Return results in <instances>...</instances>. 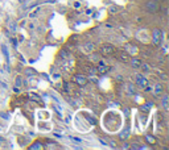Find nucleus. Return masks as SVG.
I'll use <instances>...</instances> for the list:
<instances>
[{
	"label": "nucleus",
	"mask_w": 169,
	"mask_h": 150,
	"mask_svg": "<svg viewBox=\"0 0 169 150\" xmlns=\"http://www.w3.org/2000/svg\"><path fill=\"white\" fill-rule=\"evenodd\" d=\"M152 41L156 46H160L161 42H162V30L160 28H155L153 29V33H152Z\"/></svg>",
	"instance_id": "1"
},
{
	"label": "nucleus",
	"mask_w": 169,
	"mask_h": 150,
	"mask_svg": "<svg viewBox=\"0 0 169 150\" xmlns=\"http://www.w3.org/2000/svg\"><path fill=\"white\" fill-rule=\"evenodd\" d=\"M135 82H136V84H137L139 88H141V90L147 88V86H148V79L144 75H141V74H136L135 75Z\"/></svg>",
	"instance_id": "2"
},
{
	"label": "nucleus",
	"mask_w": 169,
	"mask_h": 150,
	"mask_svg": "<svg viewBox=\"0 0 169 150\" xmlns=\"http://www.w3.org/2000/svg\"><path fill=\"white\" fill-rule=\"evenodd\" d=\"M114 53H115V47L112 45H110V43H106V45H103L101 47V54L103 57H110L114 54Z\"/></svg>",
	"instance_id": "3"
},
{
	"label": "nucleus",
	"mask_w": 169,
	"mask_h": 150,
	"mask_svg": "<svg viewBox=\"0 0 169 150\" xmlns=\"http://www.w3.org/2000/svg\"><path fill=\"white\" fill-rule=\"evenodd\" d=\"M145 8L150 13H156V12H158V9H160V6H158V3L155 2V0H151V2H148L145 4Z\"/></svg>",
	"instance_id": "4"
},
{
	"label": "nucleus",
	"mask_w": 169,
	"mask_h": 150,
	"mask_svg": "<svg viewBox=\"0 0 169 150\" xmlns=\"http://www.w3.org/2000/svg\"><path fill=\"white\" fill-rule=\"evenodd\" d=\"M73 82L76 84H78V86H86V83H87V78L84 75H81V74H77V75H74L73 76Z\"/></svg>",
	"instance_id": "5"
},
{
	"label": "nucleus",
	"mask_w": 169,
	"mask_h": 150,
	"mask_svg": "<svg viewBox=\"0 0 169 150\" xmlns=\"http://www.w3.org/2000/svg\"><path fill=\"white\" fill-rule=\"evenodd\" d=\"M94 49H95V45H94L93 42H86V43H84V45L82 46V51L86 53V54H90V53H93Z\"/></svg>",
	"instance_id": "6"
},
{
	"label": "nucleus",
	"mask_w": 169,
	"mask_h": 150,
	"mask_svg": "<svg viewBox=\"0 0 169 150\" xmlns=\"http://www.w3.org/2000/svg\"><path fill=\"white\" fill-rule=\"evenodd\" d=\"M107 69H108V67H107V65H106V62H104V61H99V62H98L97 70H98L99 74H106Z\"/></svg>",
	"instance_id": "7"
},
{
	"label": "nucleus",
	"mask_w": 169,
	"mask_h": 150,
	"mask_svg": "<svg viewBox=\"0 0 169 150\" xmlns=\"http://www.w3.org/2000/svg\"><path fill=\"white\" fill-rule=\"evenodd\" d=\"M162 84L161 83H156L155 86H153V92H155V95H160L162 94Z\"/></svg>",
	"instance_id": "8"
},
{
	"label": "nucleus",
	"mask_w": 169,
	"mask_h": 150,
	"mask_svg": "<svg viewBox=\"0 0 169 150\" xmlns=\"http://www.w3.org/2000/svg\"><path fill=\"white\" fill-rule=\"evenodd\" d=\"M131 65L133 69H140V65H141V61L137 59V58H132L131 59Z\"/></svg>",
	"instance_id": "9"
},
{
	"label": "nucleus",
	"mask_w": 169,
	"mask_h": 150,
	"mask_svg": "<svg viewBox=\"0 0 169 150\" xmlns=\"http://www.w3.org/2000/svg\"><path fill=\"white\" fill-rule=\"evenodd\" d=\"M145 141L148 142V144H156V138L155 137H153L152 136V134H147V136H145Z\"/></svg>",
	"instance_id": "10"
},
{
	"label": "nucleus",
	"mask_w": 169,
	"mask_h": 150,
	"mask_svg": "<svg viewBox=\"0 0 169 150\" xmlns=\"http://www.w3.org/2000/svg\"><path fill=\"white\" fill-rule=\"evenodd\" d=\"M168 99H169V96L165 94L164 95V98H162V107L165 111H168Z\"/></svg>",
	"instance_id": "11"
},
{
	"label": "nucleus",
	"mask_w": 169,
	"mask_h": 150,
	"mask_svg": "<svg viewBox=\"0 0 169 150\" xmlns=\"http://www.w3.org/2000/svg\"><path fill=\"white\" fill-rule=\"evenodd\" d=\"M119 57H120V59H122L123 62H126V61L128 59V58H130V57H128V53H127V51L120 53V55H119Z\"/></svg>",
	"instance_id": "12"
},
{
	"label": "nucleus",
	"mask_w": 169,
	"mask_h": 150,
	"mask_svg": "<svg viewBox=\"0 0 169 150\" xmlns=\"http://www.w3.org/2000/svg\"><path fill=\"white\" fill-rule=\"evenodd\" d=\"M118 11H119V8H118L116 6H111L110 8H108V12H110L111 14H115Z\"/></svg>",
	"instance_id": "13"
},
{
	"label": "nucleus",
	"mask_w": 169,
	"mask_h": 150,
	"mask_svg": "<svg viewBox=\"0 0 169 150\" xmlns=\"http://www.w3.org/2000/svg\"><path fill=\"white\" fill-rule=\"evenodd\" d=\"M128 136H130V130H124V132H122L120 134H119V137H120L122 140H124V138H126V137H128Z\"/></svg>",
	"instance_id": "14"
},
{
	"label": "nucleus",
	"mask_w": 169,
	"mask_h": 150,
	"mask_svg": "<svg viewBox=\"0 0 169 150\" xmlns=\"http://www.w3.org/2000/svg\"><path fill=\"white\" fill-rule=\"evenodd\" d=\"M42 148H44V146H42L41 142H34L32 146H31V149H33V150H34V149H42Z\"/></svg>",
	"instance_id": "15"
},
{
	"label": "nucleus",
	"mask_w": 169,
	"mask_h": 150,
	"mask_svg": "<svg viewBox=\"0 0 169 150\" xmlns=\"http://www.w3.org/2000/svg\"><path fill=\"white\" fill-rule=\"evenodd\" d=\"M29 98L31 99H34L37 101V103H40V101H41V98H40L38 95H36V94H29Z\"/></svg>",
	"instance_id": "16"
},
{
	"label": "nucleus",
	"mask_w": 169,
	"mask_h": 150,
	"mask_svg": "<svg viewBox=\"0 0 169 150\" xmlns=\"http://www.w3.org/2000/svg\"><path fill=\"white\" fill-rule=\"evenodd\" d=\"M135 94V88H133V86L128 84V95H133Z\"/></svg>",
	"instance_id": "17"
},
{
	"label": "nucleus",
	"mask_w": 169,
	"mask_h": 150,
	"mask_svg": "<svg viewBox=\"0 0 169 150\" xmlns=\"http://www.w3.org/2000/svg\"><path fill=\"white\" fill-rule=\"evenodd\" d=\"M140 111L141 112H145V111H150V104H144L140 107Z\"/></svg>",
	"instance_id": "18"
},
{
	"label": "nucleus",
	"mask_w": 169,
	"mask_h": 150,
	"mask_svg": "<svg viewBox=\"0 0 169 150\" xmlns=\"http://www.w3.org/2000/svg\"><path fill=\"white\" fill-rule=\"evenodd\" d=\"M140 67H141V69H143L144 71H150V69H151L150 65H147V63H141V65H140Z\"/></svg>",
	"instance_id": "19"
},
{
	"label": "nucleus",
	"mask_w": 169,
	"mask_h": 150,
	"mask_svg": "<svg viewBox=\"0 0 169 150\" xmlns=\"http://www.w3.org/2000/svg\"><path fill=\"white\" fill-rule=\"evenodd\" d=\"M16 80H17V82H16V86H17V87L23 84V79L20 78V76H17V79H16Z\"/></svg>",
	"instance_id": "20"
},
{
	"label": "nucleus",
	"mask_w": 169,
	"mask_h": 150,
	"mask_svg": "<svg viewBox=\"0 0 169 150\" xmlns=\"http://www.w3.org/2000/svg\"><path fill=\"white\" fill-rule=\"evenodd\" d=\"M70 138L73 140V141H76V142H79V144L82 142V140H81V138H77V137H70Z\"/></svg>",
	"instance_id": "21"
},
{
	"label": "nucleus",
	"mask_w": 169,
	"mask_h": 150,
	"mask_svg": "<svg viewBox=\"0 0 169 150\" xmlns=\"http://www.w3.org/2000/svg\"><path fill=\"white\" fill-rule=\"evenodd\" d=\"M155 2H157V3H161V2H164V0H155Z\"/></svg>",
	"instance_id": "22"
}]
</instances>
